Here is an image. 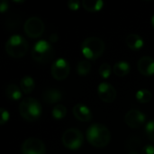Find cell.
I'll list each match as a JSON object with an SVG mask.
<instances>
[{
    "instance_id": "6da1fadb",
    "label": "cell",
    "mask_w": 154,
    "mask_h": 154,
    "mask_svg": "<svg viewBox=\"0 0 154 154\" xmlns=\"http://www.w3.org/2000/svg\"><path fill=\"white\" fill-rule=\"evenodd\" d=\"M87 140L96 148H103L109 144L111 134L108 128L102 124H93L87 130Z\"/></svg>"
},
{
    "instance_id": "7a4b0ae2",
    "label": "cell",
    "mask_w": 154,
    "mask_h": 154,
    "mask_svg": "<svg viewBox=\"0 0 154 154\" xmlns=\"http://www.w3.org/2000/svg\"><path fill=\"white\" fill-rule=\"evenodd\" d=\"M42 113V105L33 97H26L19 104V114L28 122H34L38 120L41 117Z\"/></svg>"
},
{
    "instance_id": "3957f363",
    "label": "cell",
    "mask_w": 154,
    "mask_h": 154,
    "mask_svg": "<svg viewBox=\"0 0 154 154\" xmlns=\"http://www.w3.org/2000/svg\"><path fill=\"white\" fill-rule=\"evenodd\" d=\"M106 45L104 41L97 36H91L85 39L81 44L82 54L91 60H97L105 51Z\"/></svg>"
},
{
    "instance_id": "277c9868",
    "label": "cell",
    "mask_w": 154,
    "mask_h": 154,
    "mask_svg": "<svg viewBox=\"0 0 154 154\" xmlns=\"http://www.w3.org/2000/svg\"><path fill=\"white\" fill-rule=\"evenodd\" d=\"M28 42L21 35L14 34L12 35L5 42V51L6 53L14 59H20L23 57L28 51Z\"/></svg>"
},
{
    "instance_id": "5b68a950",
    "label": "cell",
    "mask_w": 154,
    "mask_h": 154,
    "mask_svg": "<svg viewBox=\"0 0 154 154\" xmlns=\"http://www.w3.org/2000/svg\"><path fill=\"white\" fill-rule=\"evenodd\" d=\"M54 56L55 51L53 46L44 40L37 42L32 50V59L39 63H49L53 60Z\"/></svg>"
},
{
    "instance_id": "8992f818",
    "label": "cell",
    "mask_w": 154,
    "mask_h": 154,
    "mask_svg": "<svg viewBox=\"0 0 154 154\" xmlns=\"http://www.w3.org/2000/svg\"><path fill=\"white\" fill-rule=\"evenodd\" d=\"M61 141L67 149L75 151L82 146L84 143V136L79 129L69 128L63 133Z\"/></svg>"
},
{
    "instance_id": "52a82bcc",
    "label": "cell",
    "mask_w": 154,
    "mask_h": 154,
    "mask_svg": "<svg viewBox=\"0 0 154 154\" xmlns=\"http://www.w3.org/2000/svg\"><path fill=\"white\" fill-rule=\"evenodd\" d=\"M44 23L39 17L32 16L28 18L23 25V30L26 35L30 38H38L42 36L44 32Z\"/></svg>"
},
{
    "instance_id": "ba28073f",
    "label": "cell",
    "mask_w": 154,
    "mask_h": 154,
    "mask_svg": "<svg viewBox=\"0 0 154 154\" xmlns=\"http://www.w3.org/2000/svg\"><path fill=\"white\" fill-rule=\"evenodd\" d=\"M21 152L22 154H45L46 147L40 139L31 137L26 139L22 144Z\"/></svg>"
},
{
    "instance_id": "9c48e42d",
    "label": "cell",
    "mask_w": 154,
    "mask_h": 154,
    "mask_svg": "<svg viewBox=\"0 0 154 154\" xmlns=\"http://www.w3.org/2000/svg\"><path fill=\"white\" fill-rule=\"evenodd\" d=\"M69 71H70V66L69 62L62 58L56 60L52 63L51 69V76L53 77L54 79L59 81L66 79L69 74Z\"/></svg>"
},
{
    "instance_id": "30bf717a",
    "label": "cell",
    "mask_w": 154,
    "mask_h": 154,
    "mask_svg": "<svg viewBox=\"0 0 154 154\" xmlns=\"http://www.w3.org/2000/svg\"><path fill=\"white\" fill-rule=\"evenodd\" d=\"M145 120H146L145 115L137 109L129 110L125 116V121L126 125L133 129L141 127L145 123Z\"/></svg>"
},
{
    "instance_id": "8fae6325",
    "label": "cell",
    "mask_w": 154,
    "mask_h": 154,
    "mask_svg": "<svg viewBox=\"0 0 154 154\" xmlns=\"http://www.w3.org/2000/svg\"><path fill=\"white\" fill-rule=\"evenodd\" d=\"M97 94L99 98L105 103H112L116 98V88L107 82H102L97 87Z\"/></svg>"
},
{
    "instance_id": "7c38bea8",
    "label": "cell",
    "mask_w": 154,
    "mask_h": 154,
    "mask_svg": "<svg viewBox=\"0 0 154 154\" xmlns=\"http://www.w3.org/2000/svg\"><path fill=\"white\" fill-rule=\"evenodd\" d=\"M137 68L139 72L143 76H152L154 75V59L149 56L142 57L137 63Z\"/></svg>"
},
{
    "instance_id": "4fadbf2b",
    "label": "cell",
    "mask_w": 154,
    "mask_h": 154,
    "mask_svg": "<svg viewBox=\"0 0 154 154\" xmlns=\"http://www.w3.org/2000/svg\"><path fill=\"white\" fill-rule=\"evenodd\" d=\"M73 115L79 121L84 123L89 122L92 119L90 109L83 104H78L73 107Z\"/></svg>"
},
{
    "instance_id": "5bb4252c",
    "label": "cell",
    "mask_w": 154,
    "mask_h": 154,
    "mask_svg": "<svg viewBox=\"0 0 154 154\" xmlns=\"http://www.w3.org/2000/svg\"><path fill=\"white\" fill-rule=\"evenodd\" d=\"M42 100L48 105H53L62 99V93L56 88H48L42 93Z\"/></svg>"
},
{
    "instance_id": "9a60e30c",
    "label": "cell",
    "mask_w": 154,
    "mask_h": 154,
    "mask_svg": "<svg viewBox=\"0 0 154 154\" xmlns=\"http://www.w3.org/2000/svg\"><path fill=\"white\" fill-rule=\"evenodd\" d=\"M125 42L126 45L128 46V48H130L133 51H138L140 49L143 48L144 42L143 38L135 33H131L129 35H127L126 39H125Z\"/></svg>"
},
{
    "instance_id": "2e32d148",
    "label": "cell",
    "mask_w": 154,
    "mask_h": 154,
    "mask_svg": "<svg viewBox=\"0 0 154 154\" xmlns=\"http://www.w3.org/2000/svg\"><path fill=\"white\" fill-rule=\"evenodd\" d=\"M5 96L12 101L20 100L22 97V89L15 84H9L5 88Z\"/></svg>"
},
{
    "instance_id": "e0dca14e",
    "label": "cell",
    "mask_w": 154,
    "mask_h": 154,
    "mask_svg": "<svg viewBox=\"0 0 154 154\" xmlns=\"http://www.w3.org/2000/svg\"><path fill=\"white\" fill-rule=\"evenodd\" d=\"M131 66L127 61H118L114 65L113 72L118 77H125L129 74Z\"/></svg>"
},
{
    "instance_id": "ac0fdd59",
    "label": "cell",
    "mask_w": 154,
    "mask_h": 154,
    "mask_svg": "<svg viewBox=\"0 0 154 154\" xmlns=\"http://www.w3.org/2000/svg\"><path fill=\"white\" fill-rule=\"evenodd\" d=\"M82 5L85 10L90 13H95L103 8L104 2L102 0H84L82 2Z\"/></svg>"
},
{
    "instance_id": "d6986e66",
    "label": "cell",
    "mask_w": 154,
    "mask_h": 154,
    "mask_svg": "<svg viewBox=\"0 0 154 154\" xmlns=\"http://www.w3.org/2000/svg\"><path fill=\"white\" fill-rule=\"evenodd\" d=\"M35 88V82L32 77L25 76L20 81V88L24 94H30Z\"/></svg>"
},
{
    "instance_id": "ffe728a7",
    "label": "cell",
    "mask_w": 154,
    "mask_h": 154,
    "mask_svg": "<svg viewBox=\"0 0 154 154\" xmlns=\"http://www.w3.org/2000/svg\"><path fill=\"white\" fill-rule=\"evenodd\" d=\"M135 97L138 100V102L142 104H146L152 100V92L148 89H140L136 92Z\"/></svg>"
},
{
    "instance_id": "44dd1931",
    "label": "cell",
    "mask_w": 154,
    "mask_h": 154,
    "mask_svg": "<svg viewBox=\"0 0 154 154\" xmlns=\"http://www.w3.org/2000/svg\"><path fill=\"white\" fill-rule=\"evenodd\" d=\"M91 70V63L88 60H81L77 65V73L80 76L89 74Z\"/></svg>"
},
{
    "instance_id": "7402d4cb",
    "label": "cell",
    "mask_w": 154,
    "mask_h": 154,
    "mask_svg": "<svg viewBox=\"0 0 154 154\" xmlns=\"http://www.w3.org/2000/svg\"><path fill=\"white\" fill-rule=\"evenodd\" d=\"M52 114V117L56 120H60L62 118H64L67 115V108L66 106H64L63 105L58 104L57 106H55L51 111Z\"/></svg>"
},
{
    "instance_id": "603a6c76",
    "label": "cell",
    "mask_w": 154,
    "mask_h": 154,
    "mask_svg": "<svg viewBox=\"0 0 154 154\" xmlns=\"http://www.w3.org/2000/svg\"><path fill=\"white\" fill-rule=\"evenodd\" d=\"M99 75L103 78V79H107L110 77L111 72H112V69L110 67V65L108 63H103L100 67H99Z\"/></svg>"
},
{
    "instance_id": "cb8c5ba5",
    "label": "cell",
    "mask_w": 154,
    "mask_h": 154,
    "mask_svg": "<svg viewBox=\"0 0 154 154\" xmlns=\"http://www.w3.org/2000/svg\"><path fill=\"white\" fill-rule=\"evenodd\" d=\"M145 134L149 140L154 143V120L148 122L145 125Z\"/></svg>"
},
{
    "instance_id": "d4e9b609",
    "label": "cell",
    "mask_w": 154,
    "mask_h": 154,
    "mask_svg": "<svg viewBox=\"0 0 154 154\" xmlns=\"http://www.w3.org/2000/svg\"><path fill=\"white\" fill-rule=\"evenodd\" d=\"M0 114H1V120H0V125H3L5 123L8 122L9 120V113L7 110H5L4 107L0 108Z\"/></svg>"
},
{
    "instance_id": "484cf974",
    "label": "cell",
    "mask_w": 154,
    "mask_h": 154,
    "mask_svg": "<svg viewBox=\"0 0 154 154\" xmlns=\"http://www.w3.org/2000/svg\"><path fill=\"white\" fill-rule=\"evenodd\" d=\"M80 3L79 1H76V0H69L68 2V7L72 10V11H76L79 8Z\"/></svg>"
},
{
    "instance_id": "4316f807",
    "label": "cell",
    "mask_w": 154,
    "mask_h": 154,
    "mask_svg": "<svg viewBox=\"0 0 154 154\" xmlns=\"http://www.w3.org/2000/svg\"><path fill=\"white\" fill-rule=\"evenodd\" d=\"M142 154H154L153 145H152V144L145 145L142 150Z\"/></svg>"
},
{
    "instance_id": "83f0119b",
    "label": "cell",
    "mask_w": 154,
    "mask_h": 154,
    "mask_svg": "<svg viewBox=\"0 0 154 154\" xmlns=\"http://www.w3.org/2000/svg\"><path fill=\"white\" fill-rule=\"evenodd\" d=\"M8 7H9L8 2L5 1V0L2 1L1 4H0V12H1V13H5V12L8 9Z\"/></svg>"
},
{
    "instance_id": "f1b7e54d",
    "label": "cell",
    "mask_w": 154,
    "mask_h": 154,
    "mask_svg": "<svg viewBox=\"0 0 154 154\" xmlns=\"http://www.w3.org/2000/svg\"><path fill=\"white\" fill-rule=\"evenodd\" d=\"M49 40L51 41V42L55 43V42H58V40H59V35H58L57 33H52V34H51V35H50Z\"/></svg>"
},
{
    "instance_id": "f546056e",
    "label": "cell",
    "mask_w": 154,
    "mask_h": 154,
    "mask_svg": "<svg viewBox=\"0 0 154 154\" xmlns=\"http://www.w3.org/2000/svg\"><path fill=\"white\" fill-rule=\"evenodd\" d=\"M128 154H139L137 152H135V151H133V152H130Z\"/></svg>"
},
{
    "instance_id": "4dcf8cb0",
    "label": "cell",
    "mask_w": 154,
    "mask_h": 154,
    "mask_svg": "<svg viewBox=\"0 0 154 154\" xmlns=\"http://www.w3.org/2000/svg\"><path fill=\"white\" fill-rule=\"evenodd\" d=\"M152 26H153V28H154V14H153V16L152 17Z\"/></svg>"
}]
</instances>
